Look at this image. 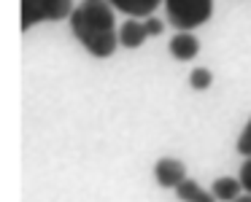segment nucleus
<instances>
[{
	"mask_svg": "<svg viewBox=\"0 0 251 202\" xmlns=\"http://www.w3.org/2000/svg\"><path fill=\"white\" fill-rule=\"evenodd\" d=\"M108 0H81L71 14V30L76 41L98 60H108L119 46V30Z\"/></svg>",
	"mask_w": 251,
	"mask_h": 202,
	"instance_id": "obj_1",
	"label": "nucleus"
},
{
	"mask_svg": "<svg viewBox=\"0 0 251 202\" xmlns=\"http://www.w3.org/2000/svg\"><path fill=\"white\" fill-rule=\"evenodd\" d=\"M73 0H19V27L27 33L38 22H60L71 19L73 14Z\"/></svg>",
	"mask_w": 251,
	"mask_h": 202,
	"instance_id": "obj_2",
	"label": "nucleus"
},
{
	"mask_svg": "<svg viewBox=\"0 0 251 202\" xmlns=\"http://www.w3.org/2000/svg\"><path fill=\"white\" fill-rule=\"evenodd\" d=\"M165 8L173 27L178 33H189L211 19L213 0H165Z\"/></svg>",
	"mask_w": 251,
	"mask_h": 202,
	"instance_id": "obj_3",
	"label": "nucleus"
},
{
	"mask_svg": "<svg viewBox=\"0 0 251 202\" xmlns=\"http://www.w3.org/2000/svg\"><path fill=\"white\" fill-rule=\"evenodd\" d=\"M165 30V24L159 22V19H127L125 24L119 27V44L125 46V49H138V46L146 44V38H151V35H159Z\"/></svg>",
	"mask_w": 251,
	"mask_h": 202,
	"instance_id": "obj_4",
	"label": "nucleus"
},
{
	"mask_svg": "<svg viewBox=\"0 0 251 202\" xmlns=\"http://www.w3.org/2000/svg\"><path fill=\"white\" fill-rule=\"evenodd\" d=\"M154 178H157V183L162 186V189H176V186H181L186 180V167L178 159L162 157L154 164Z\"/></svg>",
	"mask_w": 251,
	"mask_h": 202,
	"instance_id": "obj_5",
	"label": "nucleus"
},
{
	"mask_svg": "<svg viewBox=\"0 0 251 202\" xmlns=\"http://www.w3.org/2000/svg\"><path fill=\"white\" fill-rule=\"evenodd\" d=\"M168 51L173 54V60H178V62L195 60L197 51H200V41H197L192 33H178V35H173Z\"/></svg>",
	"mask_w": 251,
	"mask_h": 202,
	"instance_id": "obj_6",
	"label": "nucleus"
},
{
	"mask_svg": "<svg viewBox=\"0 0 251 202\" xmlns=\"http://www.w3.org/2000/svg\"><path fill=\"white\" fill-rule=\"evenodd\" d=\"M116 11L127 14V17H149L162 0H108Z\"/></svg>",
	"mask_w": 251,
	"mask_h": 202,
	"instance_id": "obj_7",
	"label": "nucleus"
},
{
	"mask_svg": "<svg viewBox=\"0 0 251 202\" xmlns=\"http://www.w3.org/2000/svg\"><path fill=\"white\" fill-rule=\"evenodd\" d=\"M176 194H178L181 202H216V197L208 194V191L192 178H186L181 186H176Z\"/></svg>",
	"mask_w": 251,
	"mask_h": 202,
	"instance_id": "obj_8",
	"label": "nucleus"
},
{
	"mask_svg": "<svg viewBox=\"0 0 251 202\" xmlns=\"http://www.w3.org/2000/svg\"><path fill=\"white\" fill-rule=\"evenodd\" d=\"M211 194L216 197V200H224V202H232L238 200L240 189H243V183H240V178H216L211 186Z\"/></svg>",
	"mask_w": 251,
	"mask_h": 202,
	"instance_id": "obj_9",
	"label": "nucleus"
},
{
	"mask_svg": "<svg viewBox=\"0 0 251 202\" xmlns=\"http://www.w3.org/2000/svg\"><path fill=\"white\" fill-rule=\"evenodd\" d=\"M213 81V73L208 70V67H195V70L189 73V87L197 89V92H202V89H208Z\"/></svg>",
	"mask_w": 251,
	"mask_h": 202,
	"instance_id": "obj_10",
	"label": "nucleus"
},
{
	"mask_svg": "<svg viewBox=\"0 0 251 202\" xmlns=\"http://www.w3.org/2000/svg\"><path fill=\"white\" fill-rule=\"evenodd\" d=\"M238 154H243V157H251V119H249V124L243 127V132H240V137H238Z\"/></svg>",
	"mask_w": 251,
	"mask_h": 202,
	"instance_id": "obj_11",
	"label": "nucleus"
},
{
	"mask_svg": "<svg viewBox=\"0 0 251 202\" xmlns=\"http://www.w3.org/2000/svg\"><path fill=\"white\" fill-rule=\"evenodd\" d=\"M240 183H243V189L251 194V157H246L243 167H240Z\"/></svg>",
	"mask_w": 251,
	"mask_h": 202,
	"instance_id": "obj_12",
	"label": "nucleus"
},
{
	"mask_svg": "<svg viewBox=\"0 0 251 202\" xmlns=\"http://www.w3.org/2000/svg\"><path fill=\"white\" fill-rule=\"evenodd\" d=\"M232 202H251V194H246V197H238V200H232Z\"/></svg>",
	"mask_w": 251,
	"mask_h": 202,
	"instance_id": "obj_13",
	"label": "nucleus"
}]
</instances>
